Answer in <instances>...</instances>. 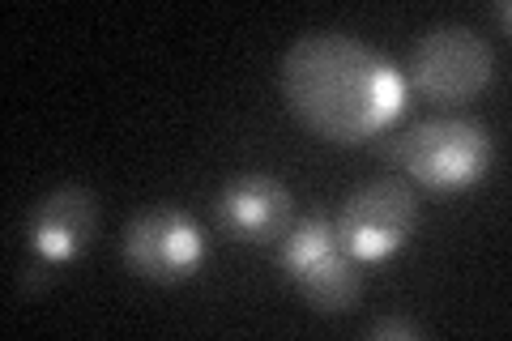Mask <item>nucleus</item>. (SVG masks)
I'll use <instances>...</instances> for the list:
<instances>
[{
	"mask_svg": "<svg viewBox=\"0 0 512 341\" xmlns=\"http://www.w3.org/2000/svg\"><path fill=\"white\" fill-rule=\"evenodd\" d=\"M99 226V201L82 184H60L47 197L35 201L26 218V239L35 252V265L26 269L22 286H35L39 278H56L60 265L77 261L90 248V235Z\"/></svg>",
	"mask_w": 512,
	"mask_h": 341,
	"instance_id": "0eeeda50",
	"label": "nucleus"
},
{
	"mask_svg": "<svg viewBox=\"0 0 512 341\" xmlns=\"http://www.w3.org/2000/svg\"><path fill=\"white\" fill-rule=\"evenodd\" d=\"M367 337L372 341H419L423 337V329L419 324H410V320H376L372 329H367Z\"/></svg>",
	"mask_w": 512,
	"mask_h": 341,
	"instance_id": "1a4fd4ad",
	"label": "nucleus"
},
{
	"mask_svg": "<svg viewBox=\"0 0 512 341\" xmlns=\"http://www.w3.org/2000/svg\"><path fill=\"white\" fill-rule=\"evenodd\" d=\"M495 77L491 43L470 26H436L414 43L406 86L427 94L431 103H466L483 94Z\"/></svg>",
	"mask_w": 512,
	"mask_h": 341,
	"instance_id": "39448f33",
	"label": "nucleus"
},
{
	"mask_svg": "<svg viewBox=\"0 0 512 341\" xmlns=\"http://www.w3.org/2000/svg\"><path fill=\"white\" fill-rule=\"evenodd\" d=\"M333 226L359 265L389 261L393 252L406 248V239L419 226V192L402 175H376L350 192Z\"/></svg>",
	"mask_w": 512,
	"mask_h": 341,
	"instance_id": "20e7f679",
	"label": "nucleus"
},
{
	"mask_svg": "<svg viewBox=\"0 0 512 341\" xmlns=\"http://www.w3.org/2000/svg\"><path fill=\"white\" fill-rule=\"evenodd\" d=\"M214 214L222 235L235 243H282L295 226V197L278 175L252 171L218 192Z\"/></svg>",
	"mask_w": 512,
	"mask_h": 341,
	"instance_id": "6e6552de",
	"label": "nucleus"
},
{
	"mask_svg": "<svg viewBox=\"0 0 512 341\" xmlns=\"http://www.w3.org/2000/svg\"><path fill=\"white\" fill-rule=\"evenodd\" d=\"M384 158H393L414 184L431 192H461L491 171L495 141L483 120L436 116L393 133L384 141Z\"/></svg>",
	"mask_w": 512,
	"mask_h": 341,
	"instance_id": "f03ea898",
	"label": "nucleus"
},
{
	"mask_svg": "<svg viewBox=\"0 0 512 341\" xmlns=\"http://www.w3.org/2000/svg\"><path fill=\"white\" fill-rule=\"evenodd\" d=\"M491 18L500 22V30L508 35V5H504V0H495V5H491Z\"/></svg>",
	"mask_w": 512,
	"mask_h": 341,
	"instance_id": "9d476101",
	"label": "nucleus"
},
{
	"mask_svg": "<svg viewBox=\"0 0 512 341\" xmlns=\"http://www.w3.org/2000/svg\"><path fill=\"white\" fill-rule=\"evenodd\" d=\"M282 269L316 312L342 316L363 299V265L346 252L333 218H303L282 239Z\"/></svg>",
	"mask_w": 512,
	"mask_h": 341,
	"instance_id": "7ed1b4c3",
	"label": "nucleus"
},
{
	"mask_svg": "<svg viewBox=\"0 0 512 341\" xmlns=\"http://www.w3.org/2000/svg\"><path fill=\"white\" fill-rule=\"evenodd\" d=\"M120 252H124L128 273H137V278H146V282H158V286H175V282L197 278L205 256H210L205 231L175 205L141 209V214L128 222Z\"/></svg>",
	"mask_w": 512,
	"mask_h": 341,
	"instance_id": "423d86ee",
	"label": "nucleus"
},
{
	"mask_svg": "<svg viewBox=\"0 0 512 341\" xmlns=\"http://www.w3.org/2000/svg\"><path fill=\"white\" fill-rule=\"evenodd\" d=\"M406 77L342 30H312L282 56L286 107L325 141H372L406 107Z\"/></svg>",
	"mask_w": 512,
	"mask_h": 341,
	"instance_id": "f257e3e1",
	"label": "nucleus"
}]
</instances>
